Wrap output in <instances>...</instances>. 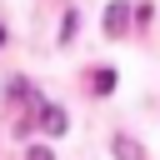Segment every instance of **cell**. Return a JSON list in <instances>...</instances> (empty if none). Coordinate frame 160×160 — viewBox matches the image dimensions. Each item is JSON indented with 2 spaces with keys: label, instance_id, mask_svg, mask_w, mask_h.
Listing matches in <instances>:
<instances>
[{
  "label": "cell",
  "instance_id": "obj_1",
  "mask_svg": "<svg viewBox=\"0 0 160 160\" xmlns=\"http://www.w3.org/2000/svg\"><path fill=\"white\" fill-rule=\"evenodd\" d=\"M125 25H130V5H110L105 10V30L110 35H125Z\"/></svg>",
  "mask_w": 160,
  "mask_h": 160
},
{
  "label": "cell",
  "instance_id": "obj_6",
  "mask_svg": "<svg viewBox=\"0 0 160 160\" xmlns=\"http://www.w3.org/2000/svg\"><path fill=\"white\" fill-rule=\"evenodd\" d=\"M0 40H5V30H0Z\"/></svg>",
  "mask_w": 160,
  "mask_h": 160
},
{
  "label": "cell",
  "instance_id": "obj_3",
  "mask_svg": "<svg viewBox=\"0 0 160 160\" xmlns=\"http://www.w3.org/2000/svg\"><path fill=\"white\" fill-rule=\"evenodd\" d=\"M115 155H120V160H145V150H140L130 135H115Z\"/></svg>",
  "mask_w": 160,
  "mask_h": 160
},
{
  "label": "cell",
  "instance_id": "obj_5",
  "mask_svg": "<svg viewBox=\"0 0 160 160\" xmlns=\"http://www.w3.org/2000/svg\"><path fill=\"white\" fill-rule=\"evenodd\" d=\"M25 155H30V160H50V150H45V145H30Z\"/></svg>",
  "mask_w": 160,
  "mask_h": 160
},
{
  "label": "cell",
  "instance_id": "obj_2",
  "mask_svg": "<svg viewBox=\"0 0 160 160\" xmlns=\"http://www.w3.org/2000/svg\"><path fill=\"white\" fill-rule=\"evenodd\" d=\"M40 125H45L50 135H65V110H55V105H40Z\"/></svg>",
  "mask_w": 160,
  "mask_h": 160
},
{
  "label": "cell",
  "instance_id": "obj_4",
  "mask_svg": "<svg viewBox=\"0 0 160 160\" xmlns=\"http://www.w3.org/2000/svg\"><path fill=\"white\" fill-rule=\"evenodd\" d=\"M90 85H95L100 95H110V90H115V70H95V80H90Z\"/></svg>",
  "mask_w": 160,
  "mask_h": 160
}]
</instances>
